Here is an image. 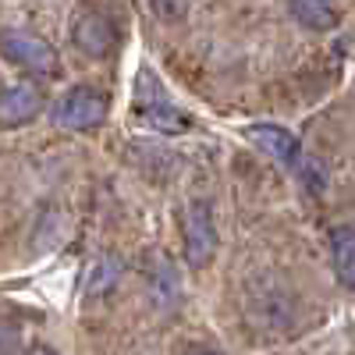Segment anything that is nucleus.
Here are the masks:
<instances>
[{
    "mask_svg": "<svg viewBox=\"0 0 355 355\" xmlns=\"http://www.w3.org/2000/svg\"><path fill=\"white\" fill-rule=\"evenodd\" d=\"M0 57L25 71H33V75H46V78L61 71L57 50L46 40H40L36 33H25V28H4L0 33Z\"/></svg>",
    "mask_w": 355,
    "mask_h": 355,
    "instance_id": "obj_1",
    "label": "nucleus"
},
{
    "mask_svg": "<svg viewBox=\"0 0 355 355\" xmlns=\"http://www.w3.org/2000/svg\"><path fill=\"white\" fill-rule=\"evenodd\" d=\"M107 107H110L107 103V93H100V89H93V85H75V89H68V93L53 103L50 117H53L57 128L89 132V128L103 125Z\"/></svg>",
    "mask_w": 355,
    "mask_h": 355,
    "instance_id": "obj_2",
    "label": "nucleus"
},
{
    "mask_svg": "<svg viewBox=\"0 0 355 355\" xmlns=\"http://www.w3.org/2000/svg\"><path fill=\"white\" fill-rule=\"evenodd\" d=\"M214 249H217V227H214L210 202L196 199L185 210V259H189V266H206Z\"/></svg>",
    "mask_w": 355,
    "mask_h": 355,
    "instance_id": "obj_3",
    "label": "nucleus"
},
{
    "mask_svg": "<svg viewBox=\"0 0 355 355\" xmlns=\"http://www.w3.org/2000/svg\"><path fill=\"white\" fill-rule=\"evenodd\" d=\"M43 110V89L36 82H18L0 93V128L28 125Z\"/></svg>",
    "mask_w": 355,
    "mask_h": 355,
    "instance_id": "obj_4",
    "label": "nucleus"
},
{
    "mask_svg": "<svg viewBox=\"0 0 355 355\" xmlns=\"http://www.w3.org/2000/svg\"><path fill=\"white\" fill-rule=\"evenodd\" d=\"M71 40L89 57H107L114 50V43H117V28L110 25V18H103L96 11H85L71 25Z\"/></svg>",
    "mask_w": 355,
    "mask_h": 355,
    "instance_id": "obj_5",
    "label": "nucleus"
},
{
    "mask_svg": "<svg viewBox=\"0 0 355 355\" xmlns=\"http://www.w3.org/2000/svg\"><path fill=\"white\" fill-rule=\"evenodd\" d=\"M132 117H135L139 125L153 128V132H167V135H178V132H185V128L192 125L182 110H174V107L167 103L164 93H157V96H135Z\"/></svg>",
    "mask_w": 355,
    "mask_h": 355,
    "instance_id": "obj_6",
    "label": "nucleus"
},
{
    "mask_svg": "<svg viewBox=\"0 0 355 355\" xmlns=\"http://www.w3.org/2000/svg\"><path fill=\"white\" fill-rule=\"evenodd\" d=\"M249 139L259 146L266 157H277V160H284V164L299 160V142H295L284 128H277V125H252V128H249Z\"/></svg>",
    "mask_w": 355,
    "mask_h": 355,
    "instance_id": "obj_7",
    "label": "nucleus"
},
{
    "mask_svg": "<svg viewBox=\"0 0 355 355\" xmlns=\"http://www.w3.org/2000/svg\"><path fill=\"white\" fill-rule=\"evenodd\" d=\"M331 259L338 281L355 291V227H338L331 234Z\"/></svg>",
    "mask_w": 355,
    "mask_h": 355,
    "instance_id": "obj_8",
    "label": "nucleus"
},
{
    "mask_svg": "<svg viewBox=\"0 0 355 355\" xmlns=\"http://www.w3.org/2000/svg\"><path fill=\"white\" fill-rule=\"evenodd\" d=\"M288 8H291L295 21H302L313 33H327V28L338 25V11L327 0H288Z\"/></svg>",
    "mask_w": 355,
    "mask_h": 355,
    "instance_id": "obj_9",
    "label": "nucleus"
},
{
    "mask_svg": "<svg viewBox=\"0 0 355 355\" xmlns=\"http://www.w3.org/2000/svg\"><path fill=\"white\" fill-rule=\"evenodd\" d=\"M150 291H153V299L160 306H171L178 299V281L171 274V266L167 263H157L153 270H150Z\"/></svg>",
    "mask_w": 355,
    "mask_h": 355,
    "instance_id": "obj_10",
    "label": "nucleus"
},
{
    "mask_svg": "<svg viewBox=\"0 0 355 355\" xmlns=\"http://www.w3.org/2000/svg\"><path fill=\"white\" fill-rule=\"evenodd\" d=\"M295 171H299V178H302V182H306V189L309 192H323V189H327V171H323L313 157H306V153H299V160H295Z\"/></svg>",
    "mask_w": 355,
    "mask_h": 355,
    "instance_id": "obj_11",
    "label": "nucleus"
},
{
    "mask_svg": "<svg viewBox=\"0 0 355 355\" xmlns=\"http://www.w3.org/2000/svg\"><path fill=\"white\" fill-rule=\"evenodd\" d=\"M192 8V0H150V11L160 18V21H178L185 18Z\"/></svg>",
    "mask_w": 355,
    "mask_h": 355,
    "instance_id": "obj_12",
    "label": "nucleus"
},
{
    "mask_svg": "<svg viewBox=\"0 0 355 355\" xmlns=\"http://www.w3.org/2000/svg\"><path fill=\"white\" fill-rule=\"evenodd\" d=\"M121 274V266H117L114 259H107V263H100L96 266V274H93V284H89V295H100V291H107L110 284H114V277Z\"/></svg>",
    "mask_w": 355,
    "mask_h": 355,
    "instance_id": "obj_13",
    "label": "nucleus"
},
{
    "mask_svg": "<svg viewBox=\"0 0 355 355\" xmlns=\"http://www.w3.org/2000/svg\"><path fill=\"white\" fill-rule=\"evenodd\" d=\"M21 341V331L15 327L11 320H0V355H15Z\"/></svg>",
    "mask_w": 355,
    "mask_h": 355,
    "instance_id": "obj_14",
    "label": "nucleus"
},
{
    "mask_svg": "<svg viewBox=\"0 0 355 355\" xmlns=\"http://www.w3.org/2000/svg\"><path fill=\"white\" fill-rule=\"evenodd\" d=\"M25 355H57V352H53L50 345H33V348H28Z\"/></svg>",
    "mask_w": 355,
    "mask_h": 355,
    "instance_id": "obj_15",
    "label": "nucleus"
},
{
    "mask_svg": "<svg viewBox=\"0 0 355 355\" xmlns=\"http://www.w3.org/2000/svg\"><path fill=\"white\" fill-rule=\"evenodd\" d=\"M199 355H217V352H199Z\"/></svg>",
    "mask_w": 355,
    "mask_h": 355,
    "instance_id": "obj_16",
    "label": "nucleus"
}]
</instances>
